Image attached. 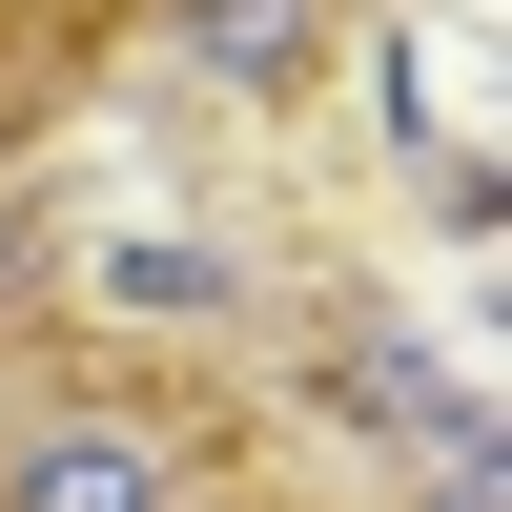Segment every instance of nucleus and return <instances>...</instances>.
Returning <instances> with one entry per match:
<instances>
[{
	"instance_id": "1",
	"label": "nucleus",
	"mask_w": 512,
	"mask_h": 512,
	"mask_svg": "<svg viewBox=\"0 0 512 512\" xmlns=\"http://www.w3.org/2000/svg\"><path fill=\"white\" fill-rule=\"evenodd\" d=\"M21 512H164V451L144 431H41L21 451Z\"/></svg>"
},
{
	"instance_id": "2",
	"label": "nucleus",
	"mask_w": 512,
	"mask_h": 512,
	"mask_svg": "<svg viewBox=\"0 0 512 512\" xmlns=\"http://www.w3.org/2000/svg\"><path fill=\"white\" fill-rule=\"evenodd\" d=\"M308 41H328L308 0H185V62H205V82H246V103H267V82H308Z\"/></svg>"
}]
</instances>
